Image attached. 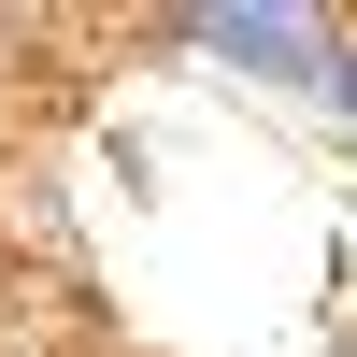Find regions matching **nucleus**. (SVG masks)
<instances>
[{
	"instance_id": "3",
	"label": "nucleus",
	"mask_w": 357,
	"mask_h": 357,
	"mask_svg": "<svg viewBox=\"0 0 357 357\" xmlns=\"http://www.w3.org/2000/svg\"><path fill=\"white\" fill-rule=\"evenodd\" d=\"M343 357H357V343H343Z\"/></svg>"
},
{
	"instance_id": "2",
	"label": "nucleus",
	"mask_w": 357,
	"mask_h": 357,
	"mask_svg": "<svg viewBox=\"0 0 357 357\" xmlns=\"http://www.w3.org/2000/svg\"><path fill=\"white\" fill-rule=\"evenodd\" d=\"M329 100H343V114H357V57H329Z\"/></svg>"
},
{
	"instance_id": "1",
	"label": "nucleus",
	"mask_w": 357,
	"mask_h": 357,
	"mask_svg": "<svg viewBox=\"0 0 357 357\" xmlns=\"http://www.w3.org/2000/svg\"><path fill=\"white\" fill-rule=\"evenodd\" d=\"M200 43H215V57H257V72H314V86H329V29H314V15H200Z\"/></svg>"
}]
</instances>
